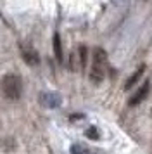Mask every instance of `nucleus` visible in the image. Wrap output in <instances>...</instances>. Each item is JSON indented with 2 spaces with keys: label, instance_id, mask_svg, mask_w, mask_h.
Returning <instances> with one entry per match:
<instances>
[{
  "label": "nucleus",
  "instance_id": "4",
  "mask_svg": "<svg viewBox=\"0 0 152 154\" xmlns=\"http://www.w3.org/2000/svg\"><path fill=\"white\" fill-rule=\"evenodd\" d=\"M149 92H150V82L147 80V82H144V83H142V87H140V88H138V90L130 97L128 106H138L142 100H145V99H147Z\"/></svg>",
  "mask_w": 152,
  "mask_h": 154
},
{
  "label": "nucleus",
  "instance_id": "8",
  "mask_svg": "<svg viewBox=\"0 0 152 154\" xmlns=\"http://www.w3.org/2000/svg\"><path fill=\"white\" fill-rule=\"evenodd\" d=\"M78 61H80V68L85 69L87 61H88V49H87L85 45H80V47H78Z\"/></svg>",
  "mask_w": 152,
  "mask_h": 154
},
{
  "label": "nucleus",
  "instance_id": "3",
  "mask_svg": "<svg viewBox=\"0 0 152 154\" xmlns=\"http://www.w3.org/2000/svg\"><path fill=\"white\" fill-rule=\"evenodd\" d=\"M21 57L29 66H36V64L40 63V56H38V52L31 45H24V43L21 45Z\"/></svg>",
  "mask_w": 152,
  "mask_h": 154
},
{
  "label": "nucleus",
  "instance_id": "6",
  "mask_svg": "<svg viewBox=\"0 0 152 154\" xmlns=\"http://www.w3.org/2000/svg\"><path fill=\"white\" fill-rule=\"evenodd\" d=\"M145 68H147L145 64H142V66H138V68H137V71H135V73H133V75H131V76L128 78V80H126V83H124V90H130V88H133V87H135V85H137L138 82H140V78H142V75L145 73Z\"/></svg>",
  "mask_w": 152,
  "mask_h": 154
},
{
  "label": "nucleus",
  "instance_id": "11",
  "mask_svg": "<svg viewBox=\"0 0 152 154\" xmlns=\"http://www.w3.org/2000/svg\"><path fill=\"white\" fill-rule=\"evenodd\" d=\"M150 111H152V109H150ZM150 114H152V112H150Z\"/></svg>",
  "mask_w": 152,
  "mask_h": 154
},
{
  "label": "nucleus",
  "instance_id": "9",
  "mask_svg": "<svg viewBox=\"0 0 152 154\" xmlns=\"http://www.w3.org/2000/svg\"><path fill=\"white\" fill-rule=\"evenodd\" d=\"M71 154H95L92 149L81 146V144H73L71 146Z\"/></svg>",
  "mask_w": 152,
  "mask_h": 154
},
{
  "label": "nucleus",
  "instance_id": "7",
  "mask_svg": "<svg viewBox=\"0 0 152 154\" xmlns=\"http://www.w3.org/2000/svg\"><path fill=\"white\" fill-rule=\"evenodd\" d=\"M54 54H55V59L59 63H64V52H62V43H61V35L55 33L54 35Z\"/></svg>",
  "mask_w": 152,
  "mask_h": 154
},
{
  "label": "nucleus",
  "instance_id": "1",
  "mask_svg": "<svg viewBox=\"0 0 152 154\" xmlns=\"http://www.w3.org/2000/svg\"><path fill=\"white\" fill-rule=\"evenodd\" d=\"M107 73V52L100 47L93 49L92 54V68H90V80L92 83H102Z\"/></svg>",
  "mask_w": 152,
  "mask_h": 154
},
{
  "label": "nucleus",
  "instance_id": "5",
  "mask_svg": "<svg viewBox=\"0 0 152 154\" xmlns=\"http://www.w3.org/2000/svg\"><path fill=\"white\" fill-rule=\"evenodd\" d=\"M40 102L47 107H59L62 104V99L59 94H50V92H45L40 95Z\"/></svg>",
  "mask_w": 152,
  "mask_h": 154
},
{
  "label": "nucleus",
  "instance_id": "2",
  "mask_svg": "<svg viewBox=\"0 0 152 154\" xmlns=\"http://www.w3.org/2000/svg\"><path fill=\"white\" fill-rule=\"evenodd\" d=\"M2 92H4L5 99L17 100L23 95V80H21L19 75L9 73L2 78Z\"/></svg>",
  "mask_w": 152,
  "mask_h": 154
},
{
  "label": "nucleus",
  "instance_id": "10",
  "mask_svg": "<svg viewBox=\"0 0 152 154\" xmlns=\"http://www.w3.org/2000/svg\"><path fill=\"white\" fill-rule=\"evenodd\" d=\"M85 135H87L88 139H92V140H99V139H100V132L97 130L95 126H90V128H87V130H85Z\"/></svg>",
  "mask_w": 152,
  "mask_h": 154
}]
</instances>
